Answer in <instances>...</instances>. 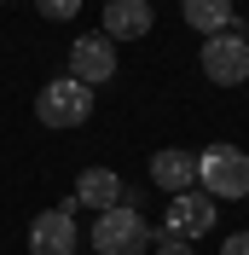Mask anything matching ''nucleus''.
Masks as SVG:
<instances>
[{
  "instance_id": "f257e3e1",
  "label": "nucleus",
  "mask_w": 249,
  "mask_h": 255,
  "mask_svg": "<svg viewBox=\"0 0 249 255\" xmlns=\"http://www.w3.org/2000/svg\"><path fill=\"white\" fill-rule=\"evenodd\" d=\"M197 186L215 197V203H238V197H249V151H238V145H203L197 151Z\"/></svg>"
},
{
  "instance_id": "f03ea898",
  "label": "nucleus",
  "mask_w": 249,
  "mask_h": 255,
  "mask_svg": "<svg viewBox=\"0 0 249 255\" xmlns=\"http://www.w3.org/2000/svg\"><path fill=\"white\" fill-rule=\"evenodd\" d=\"M93 250L99 255H151V226H145V215L127 209V203L105 209L93 221Z\"/></svg>"
},
{
  "instance_id": "7ed1b4c3",
  "label": "nucleus",
  "mask_w": 249,
  "mask_h": 255,
  "mask_svg": "<svg viewBox=\"0 0 249 255\" xmlns=\"http://www.w3.org/2000/svg\"><path fill=\"white\" fill-rule=\"evenodd\" d=\"M35 116L47 128H81L87 116H93V87H81L76 76H58L41 87V99H35Z\"/></svg>"
},
{
  "instance_id": "20e7f679",
  "label": "nucleus",
  "mask_w": 249,
  "mask_h": 255,
  "mask_svg": "<svg viewBox=\"0 0 249 255\" xmlns=\"http://www.w3.org/2000/svg\"><path fill=\"white\" fill-rule=\"evenodd\" d=\"M203 76L215 81V87H238V81H249V35L244 29H220L203 41Z\"/></svg>"
},
{
  "instance_id": "39448f33",
  "label": "nucleus",
  "mask_w": 249,
  "mask_h": 255,
  "mask_svg": "<svg viewBox=\"0 0 249 255\" xmlns=\"http://www.w3.org/2000/svg\"><path fill=\"white\" fill-rule=\"evenodd\" d=\"M215 221H220V203L203 186L174 191V203L162 209V232H180V238H203V232H215Z\"/></svg>"
},
{
  "instance_id": "423d86ee",
  "label": "nucleus",
  "mask_w": 249,
  "mask_h": 255,
  "mask_svg": "<svg viewBox=\"0 0 249 255\" xmlns=\"http://www.w3.org/2000/svg\"><path fill=\"white\" fill-rule=\"evenodd\" d=\"M70 76L81 87H105L116 76V41L105 35H76V47H70Z\"/></svg>"
},
{
  "instance_id": "0eeeda50",
  "label": "nucleus",
  "mask_w": 249,
  "mask_h": 255,
  "mask_svg": "<svg viewBox=\"0 0 249 255\" xmlns=\"http://www.w3.org/2000/svg\"><path fill=\"white\" fill-rule=\"evenodd\" d=\"M29 255H76V221L70 203L64 209H41L29 221Z\"/></svg>"
},
{
  "instance_id": "6e6552de",
  "label": "nucleus",
  "mask_w": 249,
  "mask_h": 255,
  "mask_svg": "<svg viewBox=\"0 0 249 255\" xmlns=\"http://www.w3.org/2000/svg\"><path fill=\"white\" fill-rule=\"evenodd\" d=\"M151 23H156V12H151V0H105V41H145L151 35Z\"/></svg>"
},
{
  "instance_id": "1a4fd4ad",
  "label": "nucleus",
  "mask_w": 249,
  "mask_h": 255,
  "mask_svg": "<svg viewBox=\"0 0 249 255\" xmlns=\"http://www.w3.org/2000/svg\"><path fill=\"white\" fill-rule=\"evenodd\" d=\"M122 197H127V186H122V174H116V168H81V174H76V203L93 209V215L116 209Z\"/></svg>"
},
{
  "instance_id": "9d476101",
  "label": "nucleus",
  "mask_w": 249,
  "mask_h": 255,
  "mask_svg": "<svg viewBox=\"0 0 249 255\" xmlns=\"http://www.w3.org/2000/svg\"><path fill=\"white\" fill-rule=\"evenodd\" d=\"M151 180H156L162 191H191V186H197V157L168 145V151H156V157H151Z\"/></svg>"
},
{
  "instance_id": "9b49d317",
  "label": "nucleus",
  "mask_w": 249,
  "mask_h": 255,
  "mask_svg": "<svg viewBox=\"0 0 249 255\" xmlns=\"http://www.w3.org/2000/svg\"><path fill=\"white\" fill-rule=\"evenodd\" d=\"M180 17H186L191 29L209 41V35L232 29V0H180Z\"/></svg>"
},
{
  "instance_id": "f8f14e48",
  "label": "nucleus",
  "mask_w": 249,
  "mask_h": 255,
  "mask_svg": "<svg viewBox=\"0 0 249 255\" xmlns=\"http://www.w3.org/2000/svg\"><path fill=\"white\" fill-rule=\"evenodd\" d=\"M151 255H197V250H191V238H180V232H151Z\"/></svg>"
},
{
  "instance_id": "ddd939ff",
  "label": "nucleus",
  "mask_w": 249,
  "mask_h": 255,
  "mask_svg": "<svg viewBox=\"0 0 249 255\" xmlns=\"http://www.w3.org/2000/svg\"><path fill=\"white\" fill-rule=\"evenodd\" d=\"M35 12L52 17V23H70V17L81 12V0H35Z\"/></svg>"
},
{
  "instance_id": "4468645a",
  "label": "nucleus",
  "mask_w": 249,
  "mask_h": 255,
  "mask_svg": "<svg viewBox=\"0 0 249 255\" xmlns=\"http://www.w3.org/2000/svg\"><path fill=\"white\" fill-rule=\"evenodd\" d=\"M220 255H249V232H232V238L220 244Z\"/></svg>"
},
{
  "instance_id": "2eb2a0df",
  "label": "nucleus",
  "mask_w": 249,
  "mask_h": 255,
  "mask_svg": "<svg viewBox=\"0 0 249 255\" xmlns=\"http://www.w3.org/2000/svg\"><path fill=\"white\" fill-rule=\"evenodd\" d=\"M244 203H249V197H244Z\"/></svg>"
}]
</instances>
